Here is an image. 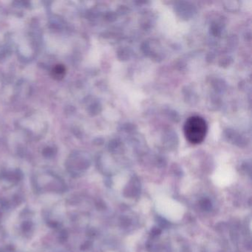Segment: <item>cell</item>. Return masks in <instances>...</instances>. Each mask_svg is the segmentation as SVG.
Wrapping results in <instances>:
<instances>
[{
    "mask_svg": "<svg viewBox=\"0 0 252 252\" xmlns=\"http://www.w3.org/2000/svg\"><path fill=\"white\" fill-rule=\"evenodd\" d=\"M208 126L206 121L200 116L189 118L184 124V132L189 142L199 144L203 142L207 133Z\"/></svg>",
    "mask_w": 252,
    "mask_h": 252,
    "instance_id": "cell-1",
    "label": "cell"
}]
</instances>
